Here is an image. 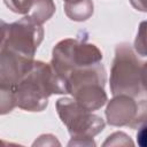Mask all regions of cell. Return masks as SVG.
Returning a JSON list of instances; mask_svg holds the SVG:
<instances>
[{
	"label": "cell",
	"instance_id": "obj_9",
	"mask_svg": "<svg viewBox=\"0 0 147 147\" xmlns=\"http://www.w3.org/2000/svg\"><path fill=\"white\" fill-rule=\"evenodd\" d=\"M55 9L53 0H29L26 16L32 18L34 22L42 24L53 16Z\"/></svg>",
	"mask_w": 147,
	"mask_h": 147
},
{
	"label": "cell",
	"instance_id": "obj_3",
	"mask_svg": "<svg viewBox=\"0 0 147 147\" xmlns=\"http://www.w3.org/2000/svg\"><path fill=\"white\" fill-rule=\"evenodd\" d=\"M101 60L102 53L94 44L80 39L67 38L54 46L49 64L67 83V77L72 70L95 64L101 62Z\"/></svg>",
	"mask_w": 147,
	"mask_h": 147
},
{
	"label": "cell",
	"instance_id": "obj_19",
	"mask_svg": "<svg viewBox=\"0 0 147 147\" xmlns=\"http://www.w3.org/2000/svg\"><path fill=\"white\" fill-rule=\"evenodd\" d=\"M77 1H80V0H64V2H77Z\"/></svg>",
	"mask_w": 147,
	"mask_h": 147
},
{
	"label": "cell",
	"instance_id": "obj_14",
	"mask_svg": "<svg viewBox=\"0 0 147 147\" xmlns=\"http://www.w3.org/2000/svg\"><path fill=\"white\" fill-rule=\"evenodd\" d=\"M145 25L146 23L142 22L140 24V29L138 31L136 41H134V48L136 51L141 55V56H146V38H145Z\"/></svg>",
	"mask_w": 147,
	"mask_h": 147
},
{
	"label": "cell",
	"instance_id": "obj_8",
	"mask_svg": "<svg viewBox=\"0 0 147 147\" xmlns=\"http://www.w3.org/2000/svg\"><path fill=\"white\" fill-rule=\"evenodd\" d=\"M72 98L86 110L94 111L100 109L107 102V93L105 86L100 84H86L82 85L71 93Z\"/></svg>",
	"mask_w": 147,
	"mask_h": 147
},
{
	"label": "cell",
	"instance_id": "obj_18",
	"mask_svg": "<svg viewBox=\"0 0 147 147\" xmlns=\"http://www.w3.org/2000/svg\"><path fill=\"white\" fill-rule=\"evenodd\" d=\"M145 129H146V125L142 124L141 127H140V132L137 134V138H138V142L140 146H145Z\"/></svg>",
	"mask_w": 147,
	"mask_h": 147
},
{
	"label": "cell",
	"instance_id": "obj_15",
	"mask_svg": "<svg viewBox=\"0 0 147 147\" xmlns=\"http://www.w3.org/2000/svg\"><path fill=\"white\" fill-rule=\"evenodd\" d=\"M36 145H39V146H54V145H57L60 146V142L56 140V137H54L53 134H42L39 137L38 140H36L33 142V146Z\"/></svg>",
	"mask_w": 147,
	"mask_h": 147
},
{
	"label": "cell",
	"instance_id": "obj_4",
	"mask_svg": "<svg viewBox=\"0 0 147 147\" xmlns=\"http://www.w3.org/2000/svg\"><path fill=\"white\" fill-rule=\"evenodd\" d=\"M55 106L71 139H92L105 129V121L83 108L74 98H61Z\"/></svg>",
	"mask_w": 147,
	"mask_h": 147
},
{
	"label": "cell",
	"instance_id": "obj_2",
	"mask_svg": "<svg viewBox=\"0 0 147 147\" xmlns=\"http://www.w3.org/2000/svg\"><path fill=\"white\" fill-rule=\"evenodd\" d=\"M109 84L113 95L139 98L146 92V63L138 59L126 42L116 46Z\"/></svg>",
	"mask_w": 147,
	"mask_h": 147
},
{
	"label": "cell",
	"instance_id": "obj_20",
	"mask_svg": "<svg viewBox=\"0 0 147 147\" xmlns=\"http://www.w3.org/2000/svg\"><path fill=\"white\" fill-rule=\"evenodd\" d=\"M6 145H8V144L5 142V141H2V140H0V146H6Z\"/></svg>",
	"mask_w": 147,
	"mask_h": 147
},
{
	"label": "cell",
	"instance_id": "obj_11",
	"mask_svg": "<svg viewBox=\"0 0 147 147\" xmlns=\"http://www.w3.org/2000/svg\"><path fill=\"white\" fill-rule=\"evenodd\" d=\"M16 107L14 90H6L0 87V115L10 113Z\"/></svg>",
	"mask_w": 147,
	"mask_h": 147
},
{
	"label": "cell",
	"instance_id": "obj_1",
	"mask_svg": "<svg viewBox=\"0 0 147 147\" xmlns=\"http://www.w3.org/2000/svg\"><path fill=\"white\" fill-rule=\"evenodd\" d=\"M16 106L26 111H41L48 105L52 94H67L68 86L49 63L33 61L15 90Z\"/></svg>",
	"mask_w": 147,
	"mask_h": 147
},
{
	"label": "cell",
	"instance_id": "obj_13",
	"mask_svg": "<svg viewBox=\"0 0 147 147\" xmlns=\"http://www.w3.org/2000/svg\"><path fill=\"white\" fill-rule=\"evenodd\" d=\"M3 2L11 11H14L16 14L26 15V13H28L29 0H3Z\"/></svg>",
	"mask_w": 147,
	"mask_h": 147
},
{
	"label": "cell",
	"instance_id": "obj_7",
	"mask_svg": "<svg viewBox=\"0 0 147 147\" xmlns=\"http://www.w3.org/2000/svg\"><path fill=\"white\" fill-rule=\"evenodd\" d=\"M33 59L23 56L13 51L0 49V87L15 90L16 85L31 69Z\"/></svg>",
	"mask_w": 147,
	"mask_h": 147
},
{
	"label": "cell",
	"instance_id": "obj_10",
	"mask_svg": "<svg viewBox=\"0 0 147 147\" xmlns=\"http://www.w3.org/2000/svg\"><path fill=\"white\" fill-rule=\"evenodd\" d=\"M65 15L76 22H83L93 15V2L92 0H80L77 2L64 3Z\"/></svg>",
	"mask_w": 147,
	"mask_h": 147
},
{
	"label": "cell",
	"instance_id": "obj_16",
	"mask_svg": "<svg viewBox=\"0 0 147 147\" xmlns=\"http://www.w3.org/2000/svg\"><path fill=\"white\" fill-rule=\"evenodd\" d=\"M8 26H9L8 23H6L5 21L0 20V48L2 47V45L5 42L6 36H7V31H8Z\"/></svg>",
	"mask_w": 147,
	"mask_h": 147
},
{
	"label": "cell",
	"instance_id": "obj_12",
	"mask_svg": "<svg viewBox=\"0 0 147 147\" xmlns=\"http://www.w3.org/2000/svg\"><path fill=\"white\" fill-rule=\"evenodd\" d=\"M132 146L133 142L131 141L130 137L124 132H115L110 134L107 140L103 142V146Z\"/></svg>",
	"mask_w": 147,
	"mask_h": 147
},
{
	"label": "cell",
	"instance_id": "obj_6",
	"mask_svg": "<svg viewBox=\"0 0 147 147\" xmlns=\"http://www.w3.org/2000/svg\"><path fill=\"white\" fill-rule=\"evenodd\" d=\"M146 100L137 101L136 98L118 94L108 102L106 117L108 124L113 126L139 127L146 121Z\"/></svg>",
	"mask_w": 147,
	"mask_h": 147
},
{
	"label": "cell",
	"instance_id": "obj_17",
	"mask_svg": "<svg viewBox=\"0 0 147 147\" xmlns=\"http://www.w3.org/2000/svg\"><path fill=\"white\" fill-rule=\"evenodd\" d=\"M130 2L136 9L140 11H146V0H130Z\"/></svg>",
	"mask_w": 147,
	"mask_h": 147
},
{
	"label": "cell",
	"instance_id": "obj_5",
	"mask_svg": "<svg viewBox=\"0 0 147 147\" xmlns=\"http://www.w3.org/2000/svg\"><path fill=\"white\" fill-rule=\"evenodd\" d=\"M42 39V25L25 15L23 18L9 24L6 39L1 48H6L23 56L33 59Z\"/></svg>",
	"mask_w": 147,
	"mask_h": 147
}]
</instances>
